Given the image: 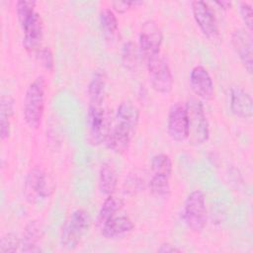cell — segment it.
Segmentation results:
<instances>
[{"mask_svg":"<svg viewBox=\"0 0 253 253\" xmlns=\"http://www.w3.org/2000/svg\"><path fill=\"white\" fill-rule=\"evenodd\" d=\"M46 83L43 76H38L28 86L23 102V115L31 128H38L42 120L45 103Z\"/></svg>","mask_w":253,"mask_h":253,"instance_id":"6da1fadb","label":"cell"},{"mask_svg":"<svg viewBox=\"0 0 253 253\" xmlns=\"http://www.w3.org/2000/svg\"><path fill=\"white\" fill-rule=\"evenodd\" d=\"M189 134L188 140L191 144L201 145L210 137L209 122L204 110V105L199 98H190L186 103Z\"/></svg>","mask_w":253,"mask_h":253,"instance_id":"7a4b0ae2","label":"cell"},{"mask_svg":"<svg viewBox=\"0 0 253 253\" xmlns=\"http://www.w3.org/2000/svg\"><path fill=\"white\" fill-rule=\"evenodd\" d=\"M53 191V184L48 174L41 167H33L24 183V196L30 204H39L47 199Z\"/></svg>","mask_w":253,"mask_h":253,"instance_id":"3957f363","label":"cell"},{"mask_svg":"<svg viewBox=\"0 0 253 253\" xmlns=\"http://www.w3.org/2000/svg\"><path fill=\"white\" fill-rule=\"evenodd\" d=\"M183 217L186 225L194 232L202 231L207 224L206 197L201 190L191 192L184 205Z\"/></svg>","mask_w":253,"mask_h":253,"instance_id":"277c9868","label":"cell"},{"mask_svg":"<svg viewBox=\"0 0 253 253\" xmlns=\"http://www.w3.org/2000/svg\"><path fill=\"white\" fill-rule=\"evenodd\" d=\"M90 225L91 217L89 213L83 209L75 210L63 225L60 236L62 246L67 249H74L82 236L88 231Z\"/></svg>","mask_w":253,"mask_h":253,"instance_id":"5b68a950","label":"cell"},{"mask_svg":"<svg viewBox=\"0 0 253 253\" xmlns=\"http://www.w3.org/2000/svg\"><path fill=\"white\" fill-rule=\"evenodd\" d=\"M191 11L196 24L204 36L212 42H219L220 33L217 20L209 4L204 1H192Z\"/></svg>","mask_w":253,"mask_h":253,"instance_id":"8992f818","label":"cell"},{"mask_svg":"<svg viewBox=\"0 0 253 253\" xmlns=\"http://www.w3.org/2000/svg\"><path fill=\"white\" fill-rule=\"evenodd\" d=\"M162 32L153 20L143 22L139 32V52L145 61L159 55L162 44Z\"/></svg>","mask_w":253,"mask_h":253,"instance_id":"52a82bcc","label":"cell"},{"mask_svg":"<svg viewBox=\"0 0 253 253\" xmlns=\"http://www.w3.org/2000/svg\"><path fill=\"white\" fill-rule=\"evenodd\" d=\"M109 121L102 105H89L87 115V138L90 144L97 146L106 141L109 131Z\"/></svg>","mask_w":253,"mask_h":253,"instance_id":"ba28073f","label":"cell"},{"mask_svg":"<svg viewBox=\"0 0 253 253\" xmlns=\"http://www.w3.org/2000/svg\"><path fill=\"white\" fill-rule=\"evenodd\" d=\"M147 73L152 88L161 94H168L173 88V75L167 61L159 55L146 61Z\"/></svg>","mask_w":253,"mask_h":253,"instance_id":"9c48e42d","label":"cell"},{"mask_svg":"<svg viewBox=\"0 0 253 253\" xmlns=\"http://www.w3.org/2000/svg\"><path fill=\"white\" fill-rule=\"evenodd\" d=\"M167 131L175 141L188 139L189 124L186 104L176 102L171 106L167 117Z\"/></svg>","mask_w":253,"mask_h":253,"instance_id":"30bf717a","label":"cell"},{"mask_svg":"<svg viewBox=\"0 0 253 253\" xmlns=\"http://www.w3.org/2000/svg\"><path fill=\"white\" fill-rule=\"evenodd\" d=\"M190 85L198 98L211 100L214 93L213 81L208 69L203 65H196L190 72Z\"/></svg>","mask_w":253,"mask_h":253,"instance_id":"8fae6325","label":"cell"},{"mask_svg":"<svg viewBox=\"0 0 253 253\" xmlns=\"http://www.w3.org/2000/svg\"><path fill=\"white\" fill-rule=\"evenodd\" d=\"M233 49L248 73L252 72V36L245 29H237L231 35Z\"/></svg>","mask_w":253,"mask_h":253,"instance_id":"7c38bea8","label":"cell"},{"mask_svg":"<svg viewBox=\"0 0 253 253\" xmlns=\"http://www.w3.org/2000/svg\"><path fill=\"white\" fill-rule=\"evenodd\" d=\"M24 32L23 46L29 53H37L42 47L43 37V24L42 17L39 13L22 28Z\"/></svg>","mask_w":253,"mask_h":253,"instance_id":"4fadbf2b","label":"cell"},{"mask_svg":"<svg viewBox=\"0 0 253 253\" xmlns=\"http://www.w3.org/2000/svg\"><path fill=\"white\" fill-rule=\"evenodd\" d=\"M134 130L130 126L117 121L114 127L110 129L106 139L108 148L118 154L124 153L130 144Z\"/></svg>","mask_w":253,"mask_h":253,"instance_id":"5bb4252c","label":"cell"},{"mask_svg":"<svg viewBox=\"0 0 253 253\" xmlns=\"http://www.w3.org/2000/svg\"><path fill=\"white\" fill-rule=\"evenodd\" d=\"M232 114L240 119H249L253 114V100L248 92L240 87H232L229 95Z\"/></svg>","mask_w":253,"mask_h":253,"instance_id":"9a60e30c","label":"cell"},{"mask_svg":"<svg viewBox=\"0 0 253 253\" xmlns=\"http://www.w3.org/2000/svg\"><path fill=\"white\" fill-rule=\"evenodd\" d=\"M134 228L132 220L126 215L114 216L102 227V235L107 239H119L129 234Z\"/></svg>","mask_w":253,"mask_h":253,"instance_id":"2e32d148","label":"cell"},{"mask_svg":"<svg viewBox=\"0 0 253 253\" xmlns=\"http://www.w3.org/2000/svg\"><path fill=\"white\" fill-rule=\"evenodd\" d=\"M43 230L39 220H30L23 231L21 247L23 252H40Z\"/></svg>","mask_w":253,"mask_h":253,"instance_id":"e0dca14e","label":"cell"},{"mask_svg":"<svg viewBox=\"0 0 253 253\" xmlns=\"http://www.w3.org/2000/svg\"><path fill=\"white\" fill-rule=\"evenodd\" d=\"M118 185V174L115 167L110 162H104L99 171L98 187L101 194L105 196L113 195Z\"/></svg>","mask_w":253,"mask_h":253,"instance_id":"ac0fdd59","label":"cell"},{"mask_svg":"<svg viewBox=\"0 0 253 253\" xmlns=\"http://www.w3.org/2000/svg\"><path fill=\"white\" fill-rule=\"evenodd\" d=\"M106 89V75L103 71L97 70L94 72L89 85H88V96L89 105L100 106L103 103Z\"/></svg>","mask_w":253,"mask_h":253,"instance_id":"d6986e66","label":"cell"},{"mask_svg":"<svg viewBox=\"0 0 253 253\" xmlns=\"http://www.w3.org/2000/svg\"><path fill=\"white\" fill-rule=\"evenodd\" d=\"M13 106V99L8 95H2L0 99V136L2 140H5L10 136Z\"/></svg>","mask_w":253,"mask_h":253,"instance_id":"ffe728a7","label":"cell"},{"mask_svg":"<svg viewBox=\"0 0 253 253\" xmlns=\"http://www.w3.org/2000/svg\"><path fill=\"white\" fill-rule=\"evenodd\" d=\"M124 206V202L121 198L110 195L107 197V199L102 204L98 216H97V224L98 226L102 227L108 220L116 216V214L122 210Z\"/></svg>","mask_w":253,"mask_h":253,"instance_id":"44dd1931","label":"cell"},{"mask_svg":"<svg viewBox=\"0 0 253 253\" xmlns=\"http://www.w3.org/2000/svg\"><path fill=\"white\" fill-rule=\"evenodd\" d=\"M116 120L125 123L135 129L139 121V110L130 102H123L117 109Z\"/></svg>","mask_w":253,"mask_h":253,"instance_id":"7402d4cb","label":"cell"},{"mask_svg":"<svg viewBox=\"0 0 253 253\" xmlns=\"http://www.w3.org/2000/svg\"><path fill=\"white\" fill-rule=\"evenodd\" d=\"M100 25L105 37L108 40L113 39L119 29V22L116 14L110 8H103L100 11Z\"/></svg>","mask_w":253,"mask_h":253,"instance_id":"603a6c76","label":"cell"},{"mask_svg":"<svg viewBox=\"0 0 253 253\" xmlns=\"http://www.w3.org/2000/svg\"><path fill=\"white\" fill-rule=\"evenodd\" d=\"M139 48L133 42H126L122 49V61L126 68L135 70L139 64Z\"/></svg>","mask_w":253,"mask_h":253,"instance_id":"cb8c5ba5","label":"cell"},{"mask_svg":"<svg viewBox=\"0 0 253 253\" xmlns=\"http://www.w3.org/2000/svg\"><path fill=\"white\" fill-rule=\"evenodd\" d=\"M169 178L164 175L153 174L149 180V190L157 198H167L170 194Z\"/></svg>","mask_w":253,"mask_h":253,"instance_id":"d4e9b609","label":"cell"},{"mask_svg":"<svg viewBox=\"0 0 253 253\" xmlns=\"http://www.w3.org/2000/svg\"><path fill=\"white\" fill-rule=\"evenodd\" d=\"M151 171L153 174L164 175L170 177L172 174V160L169 155L164 153L156 154L151 159Z\"/></svg>","mask_w":253,"mask_h":253,"instance_id":"484cf974","label":"cell"},{"mask_svg":"<svg viewBox=\"0 0 253 253\" xmlns=\"http://www.w3.org/2000/svg\"><path fill=\"white\" fill-rule=\"evenodd\" d=\"M36 2L35 1H18L16 3V15L18 18V22L23 28L37 13L35 11Z\"/></svg>","mask_w":253,"mask_h":253,"instance_id":"4316f807","label":"cell"},{"mask_svg":"<svg viewBox=\"0 0 253 253\" xmlns=\"http://www.w3.org/2000/svg\"><path fill=\"white\" fill-rule=\"evenodd\" d=\"M21 247V238L13 232L4 234L0 240V253H12Z\"/></svg>","mask_w":253,"mask_h":253,"instance_id":"83f0119b","label":"cell"},{"mask_svg":"<svg viewBox=\"0 0 253 253\" xmlns=\"http://www.w3.org/2000/svg\"><path fill=\"white\" fill-rule=\"evenodd\" d=\"M37 56H38V59L41 62L42 67H44L46 70H49V71H51L53 69V65H54L53 55L49 48H47V47L41 48L37 52Z\"/></svg>","mask_w":253,"mask_h":253,"instance_id":"f1b7e54d","label":"cell"},{"mask_svg":"<svg viewBox=\"0 0 253 253\" xmlns=\"http://www.w3.org/2000/svg\"><path fill=\"white\" fill-rule=\"evenodd\" d=\"M239 13L243 23L245 24L247 31L252 32V7L247 2L240 3L239 6Z\"/></svg>","mask_w":253,"mask_h":253,"instance_id":"f546056e","label":"cell"},{"mask_svg":"<svg viewBox=\"0 0 253 253\" xmlns=\"http://www.w3.org/2000/svg\"><path fill=\"white\" fill-rule=\"evenodd\" d=\"M140 4H142V2L140 1H114L112 3L113 9L118 13H125L128 9L132 8L133 6L135 7L136 5H140Z\"/></svg>","mask_w":253,"mask_h":253,"instance_id":"4dcf8cb0","label":"cell"},{"mask_svg":"<svg viewBox=\"0 0 253 253\" xmlns=\"http://www.w3.org/2000/svg\"><path fill=\"white\" fill-rule=\"evenodd\" d=\"M158 252H166V253H172V252H180L181 250L179 248H177L176 246L170 244V243H163L159 246V248L157 249Z\"/></svg>","mask_w":253,"mask_h":253,"instance_id":"1f68e13d","label":"cell"},{"mask_svg":"<svg viewBox=\"0 0 253 253\" xmlns=\"http://www.w3.org/2000/svg\"><path fill=\"white\" fill-rule=\"evenodd\" d=\"M215 4L218 5V6H219L220 8H222V9H228V8H230V6H231V3L228 2V1H216Z\"/></svg>","mask_w":253,"mask_h":253,"instance_id":"d6a6232c","label":"cell"}]
</instances>
